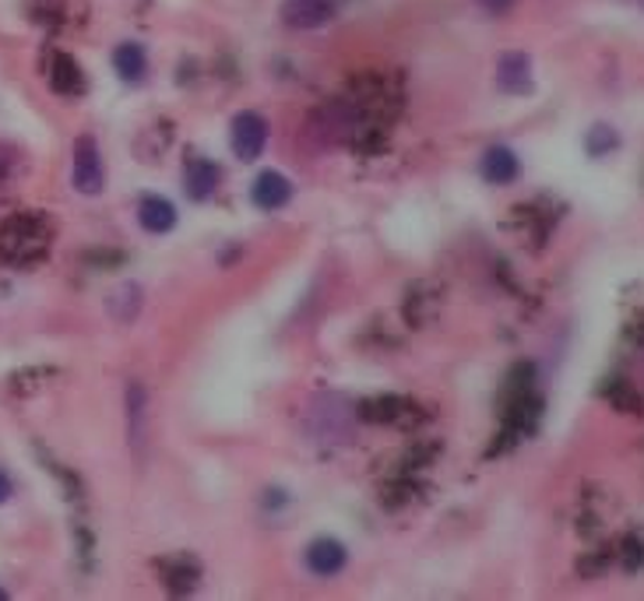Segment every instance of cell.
<instances>
[{
    "label": "cell",
    "mask_w": 644,
    "mask_h": 601,
    "mask_svg": "<svg viewBox=\"0 0 644 601\" xmlns=\"http://www.w3.org/2000/svg\"><path fill=\"white\" fill-rule=\"evenodd\" d=\"M50 254V225L26 212L0 222V261L14 267H29Z\"/></svg>",
    "instance_id": "obj_1"
},
{
    "label": "cell",
    "mask_w": 644,
    "mask_h": 601,
    "mask_svg": "<svg viewBox=\"0 0 644 601\" xmlns=\"http://www.w3.org/2000/svg\"><path fill=\"white\" fill-rule=\"evenodd\" d=\"M71 183L78 194L85 197H95L102 194V186H107V165H102V152L95 137L81 134L74 141V152H71Z\"/></svg>",
    "instance_id": "obj_2"
},
{
    "label": "cell",
    "mask_w": 644,
    "mask_h": 601,
    "mask_svg": "<svg viewBox=\"0 0 644 601\" xmlns=\"http://www.w3.org/2000/svg\"><path fill=\"white\" fill-rule=\"evenodd\" d=\"M360 128V110L352 106L345 99H335V102H324V106L310 116V134H314L321 144H339V141H349Z\"/></svg>",
    "instance_id": "obj_3"
},
{
    "label": "cell",
    "mask_w": 644,
    "mask_h": 601,
    "mask_svg": "<svg viewBox=\"0 0 644 601\" xmlns=\"http://www.w3.org/2000/svg\"><path fill=\"white\" fill-rule=\"evenodd\" d=\"M279 18L285 29L293 32H314L324 29L339 18V4L335 0H282Z\"/></svg>",
    "instance_id": "obj_4"
},
{
    "label": "cell",
    "mask_w": 644,
    "mask_h": 601,
    "mask_svg": "<svg viewBox=\"0 0 644 601\" xmlns=\"http://www.w3.org/2000/svg\"><path fill=\"white\" fill-rule=\"evenodd\" d=\"M230 144H233V155L240 162H258L264 155V144H268V120L261 113H240L233 120V131H230Z\"/></svg>",
    "instance_id": "obj_5"
},
{
    "label": "cell",
    "mask_w": 644,
    "mask_h": 601,
    "mask_svg": "<svg viewBox=\"0 0 644 601\" xmlns=\"http://www.w3.org/2000/svg\"><path fill=\"white\" fill-rule=\"evenodd\" d=\"M496 89L504 95H529L532 92V60L529 53H504L496 60Z\"/></svg>",
    "instance_id": "obj_6"
},
{
    "label": "cell",
    "mask_w": 644,
    "mask_h": 601,
    "mask_svg": "<svg viewBox=\"0 0 644 601\" xmlns=\"http://www.w3.org/2000/svg\"><path fill=\"white\" fill-rule=\"evenodd\" d=\"M251 197H254V204L261 212H279V208H285L289 201H293V183L275 170H264L251 186Z\"/></svg>",
    "instance_id": "obj_7"
},
{
    "label": "cell",
    "mask_w": 644,
    "mask_h": 601,
    "mask_svg": "<svg viewBox=\"0 0 644 601\" xmlns=\"http://www.w3.org/2000/svg\"><path fill=\"white\" fill-rule=\"evenodd\" d=\"M306 570L314 573V577H335V573H342V567H345V559H349V552H345V546L342 542H335V538H318V542H310L306 546Z\"/></svg>",
    "instance_id": "obj_8"
},
{
    "label": "cell",
    "mask_w": 644,
    "mask_h": 601,
    "mask_svg": "<svg viewBox=\"0 0 644 601\" xmlns=\"http://www.w3.org/2000/svg\"><path fill=\"white\" fill-rule=\"evenodd\" d=\"M128 444L141 454L144 440H149V390H144L138 380L128 384Z\"/></svg>",
    "instance_id": "obj_9"
},
{
    "label": "cell",
    "mask_w": 644,
    "mask_h": 601,
    "mask_svg": "<svg viewBox=\"0 0 644 601\" xmlns=\"http://www.w3.org/2000/svg\"><path fill=\"white\" fill-rule=\"evenodd\" d=\"M219 165L215 162H208V159H191L187 162V170H183V191L191 201H208L215 191H219Z\"/></svg>",
    "instance_id": "obj_10"
},
{
    "label": "cell",
    "mask_w": 644,
    "mask_h": 601,
    "mask_svg": "<svg viewBox=\"0 0 644 601\" xmlns=\"http://www.w3.org/2000/svg\"><path fill=\"white\" fill-rule=\"evenodd\" d=\"M138 222H141L144 233L162 236V233H170L173 225H177V208L165 197H159V194H144L138 201Z\"/></svg>",
    "instance_id": "obj_11"
},
{
    "label": "cell",
    "mask_w": 644,
    "mask_h": 601,
    "mask_svg": "<svg viewBox=\"0 0 644 601\" xmlns=\"http://www.w3.org/2000/svg\"><path fill=\"white\" fill-rule=\"evenodd\" d=\"M517 170H522V162H517V155L507 149V144H493V149H486V155L480 162L483 180L493 183V186L514 183L517 180Z\"/></svg>",
    "instance_id": "obj_12"
},
{
    "label": "cell",
    "mask_w": 644,
    "mask_h": 601,
    "mask_svg": "<svg viewBox=\"0 0 644 601\" xmlns=\"http://www.w3.org/2000/svg\"><path fill=\"white\" fill-rule=\"evenodd\" d=\"M50 89L57 95H81L85 92V74H81L78 60L68 53H53V64H50Z\"/></svg>",
    "instance_id": "obj_13"
},
{
    "label": "cell",
    "mask_w": 644,
    "mask_h": 601,
    "mask_svg": "<svg viewBox=\"0 0 644 601\" xmlns=\"http://www.w3.org/2000/svg\"><path fill=\"white\" fill-rule=\"evenodd\" d=\"M113 71L123 78V81H131V85H138V81L149 74V53H144L141 43H120L113 50Z\"/></svg>",
    "instance_id": "obj_14"
},
{
    "label": "cell",
    "mask_w": 644,
    "mask_h": 601,
    "mask_svg": "<svg viewBox=\"0 0 644 601\" xmlns=\"http://www.w3.org/2000/svg\"><path fill=\"white\" fill-rule=\"evenodd\" d=\"M314 419L321 422L318 426V437L324 440H339V437H345V429H349V411L342 408V401H335V398H328V401H321V408L314 411Z\"/></svg>",
    "instance_id": "obj_15"
},
{
    "label": "cell",
    "mask_w": 644,
    "mask_h": 601,
    "mask_svg": "<svg viewBox=\"0 0 644 601\" xmlns=\"http://www.w3.org/2000/svg\"><path fill=\"white\" fill-rule=\"evenodd\" d=\"M616 144H620L616 131H613V128H602V123H598V128H592V131H588L585 149H588V155H592V159H602L606 152H613Z\"/></svg>",
    "instance_id": "obj_16"
},
{
    "label": "cell",
    "mask_w": 644,
    "mask_h": 601,
    "mask_svg": "<svg viewBox=\"0 0 644 601\" xmlns=\"http://www.w3.org/2000/svg\"><path fill=\"white\" fill-rule=\"evenodd\" d=\"M480 8H483L486 14H496V18H501V14H507V11L514 8V0H480Z\"/></svg>",
    "instance_id": "obj_17"
},
{
    "label": "cell",
    "mask_w": 644,
    "mask_h": 601,
    "mask_svg": "<svg viewBox=\"0 0 644 601\" xmlns=\"http://www.w3.org/2000/svg\"><path fill=\"white\" fill-rule=\"evenodd\" d=\"M11 492H14V486H11V479H8V471H0V503H8V500H11Z\"/></svg>",
    "instance_id": "obj_18"
},
{
    "label": "cell",
    "mask_w": 644,
    "mask_h": 601,
    "mask_svg": "<svg viewBox=\"0 0 644 601\" xmlns=\"http://www.w3.org/2000/svg\"><path fill=\"white\" fill-rule=\"evenodd\" d=\"M637 4H641V8H644V0H637Z\"/></svg>",
    "instance_id": "obj_19"
},
{
    "label": "cell",
    "mask_w": 644,
    "mask_h": 601,
    "mask_svg": "<svg viewBox=\"0 0 644 601\" xmlns=\"http://www.w3.org/2000/svg\"><path fill=\"white\" fill-rule=\"evenodd\" d=\"M0 598H4V591H0Z\"/></svg>",
    "instance_id": "obj_20"
}]
</instances>
